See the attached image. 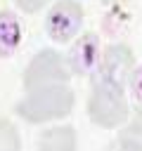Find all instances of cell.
Instances as JSON below:
<instances>
[{
	"label": "cell",
	"mask_w": 142,
	"mask_h": 151,
	"mask_svg": "<svg viewBox=\"0 0 142 151\" xmlns=\"http://www.w3.org/2000/svg\"><path fill=\"white\" fill-rule=\"evenodd\" d=\"M76 94L66 83H54V85H43L26 90V97L14 106L17 116L24 118L26 123H50L66 118L73 111Z\"/></svg>",
	"instance_id": "1"
},
{
	"label": "cell",
	"mask_w": 142,
	"mask_h": 151,
	"mask_svg": "<svg viewBox=\"0 0 142 151\" xmlns=\"http://www.w3.org/2000/svg\"><path fill=\"white\" fill-rule=\"evenodd\" d=\"M128 116H130V109L125 99V87L106 78L92 76V85L88 94V118L99 127L114 130L123 125Z\"/></svg>",
	"instance_id": "2"
},
{
	"label": "cell",
	"mask_w": 142,
	"mask_h": 151,
	"mask_svg": "<svg viewBox=\"0 0 142 151\" xmlns=\"http://www.w3.org/2000/svg\"><path fill=\"white\" fill-rule=\"evenodd\" d=\"M71 78V68L64 54H59L57 50H40L24 68V90H33V87H43V85H54V83H69Z\"/></svg>",
	"instance_id": "3"
},
{
	"label": "cell",
	"mask_w": 142,
	"mask_h": 151,
	"mask_svg": "<svg viewBox=\"0 0 142 151\" xmlns=\"http://www.w3.org/2000/svg\"><path fill=\"white\" fill-rule=\"evenodd\" d=\"M85 12L78 0H57L45 17V33L54 42H71L83 26Z\"/></svg>",
	"instance_id": "4"
},
{
	"label": "cell",
	"mask_w": 142,
	"mask_h": 151,
	"mask_svg": "<svg viewBox=\"0 0 142 151\" xmlns=\"http://www.w3.org/2000/svg\"><path fill=\"white\" fill-rule=\"evenodd\" d=\"M135 68V52L130 45L125 42H111L109 47H104L102 57H99V66L92 76L106 78L116 85H128L130 71Z\"/></svg>",
	"instance_id": "5"
},
{
	"label": "cell",
	"mask_w": 142,
	"mask_h": 151,
	"mask_svg": "<svg viewBox=\"0 0 142 151\" xmlns=\"http://www.w3.org/2000/svg\"><path fill=\"white\" fill-rule=\"evenodd\" d=\"M99 57H102V47H99V35L92 31L78 33L71 42V50L66 54L69 68L76 76H92L99 66Z\"/></svg>",
	"instance_id": "6"
},
{
	"label": "cell",
	"mask_w": 142,
	"mask_h": 151,
	"mask_svg": "<svg viewBox=\"0 0 142 151\" xmlns=\"http://www.w3.org/2000/svg\"><path fill=\"white\" fill-rule=\"evenodd\" d=\"M21 38H24V31L17 14L9 9H2L0 12V59L14 54L21 45Z\"/></svg>",
	"instance_id": "7"
},
{
	"label": "cell",
	"mask_w": 142,
	"mask_h": 151,
	"mask_svg": "<svg viewBox=\"0 0 142 151\" xmlns=\"http://www.w3.org/2000/svg\"><path fill=\"white\" fill-rule=\"evenodd\" d=\"M76 144H78V139H76V130L71 125L50 127L38 137V149H43V151H73Z\"/></svg>",
	"instance_id": "8"
},
{
	"label": "cell",
	"mask_w": 142,
	"mask_h": 151,
	"mask_svg": "<svg viewBox=\"0 0 142 151\" xmlns=\"http://www.w3.org/2000/svg\"><path fill=\"white\" fill-rule=\"evenodd\" d=\"M116 144L125 151H142V104H137L130 120H125Z\"/></svg>",
	"instance_id": "9"
},
{
	"label": "cell",
	"mask_w": 142,
	"mask_h": 151,
	"mask_svg": "<svg viewBox=\"0 0 142 151\" xmlns=\"http://www.w3.org/2000/svg\"><path fill=\"white\" fill-rule=\"evenodd\" d=\"M19 149H21L19 130L14 127L12 120L0 118V151H19Z\"/></svg>",
	"instance_id": "10"
},
{
	"label": "cell",
	"mask_w": 142,
	"mask_h": 151,
	"mask_svg": "<svg viewBox=\"0 0 142 151\" xmlns=\"http://www.w3.org/2000/svg\"><path fill=\"white\" fill-rule=\"evenodd\" d=\"M128 87L133 92V97L137 99V104H142V64L135 66L130 71V78H128Z\"/></svg>",
	"instance_id": "11"
},
{
	"label": "cell",
	"mask_w": 142,
	"mask_h": 151,
	"mask_svg": "<svg viewBox=\"0 0 142 151\" xmlns=\"http://www.w3.org/2000/svg\"><path fill=\"white\" fill-rule=\"evenodd\" d=\"M17 2V7L21 9V12H26V14H36V12H40L45 5H50L52 0H14Z\"/></svg>",
	"instance_id": "12"
},
{
	"label": "cell",
	"mask_w": 142,
	"mask_h": 151,
	"mask_svg": "<svg viewBox=\"0 0 142 151\" xmlns=\"http://www.w3.org/2000/svg\"><path fill=\"white\" fill-rule=\"evenodd\" d=\"M99 2H102V5H109V7H111V5H125L128 0H99Z\"/></svg>",
	"instance_id": "13"
}]
</instances>
